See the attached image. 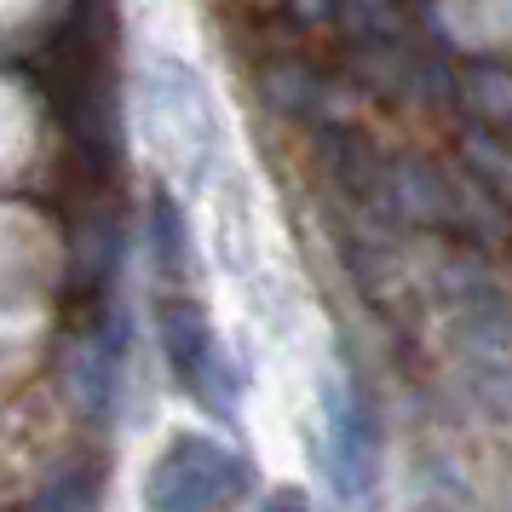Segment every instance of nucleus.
I'll return each mask as SVG.
<instances>
[{
	"label": "nucleus",
	"mask_w": 512,
	"mask_h": 512,
	"mask_svg": "<svg viewBox=\"0 0 512 512\" xmlns=\"http://www.w3.org/2000/svg\"><path fill=\"white\" fill-rule=\"evenodd\" d=\"M167 351H173V369L185 374V380H208L213 369V334L202 323V311H190V305H173L167 311Z\"/></svg>",
	"instance_id": "nucleus-2"
},
{
	"label": "nucleus",
	"mask_w": 512,
	"mask_h": 512,
	"mask_svg": "<svg viewBox=\"0 0 512 512\" xmlns=\"http://www.w3.org/2000/svg\"><path fill=\"white\" fill-rule=\"evenodd\" d=\"M271 512H305V501H300V495H277V501H271Z\"/></svg>",
	"instance_id": "nucleus-3"
},
{
	"label": "nucleus",
	"mask_w": 512,
	"mask_h": 512,
	"mask_svg": "<svg viewBox=\"0 0 512 512\" xmlns=\"http://www.w3.org/2000/svg\"><path fill=\"white\" fill-rule=\"evenodd\" d=\"M242 489V466L208 438H179L156 461L150 478V507L156 512H208Z\"/></svg>",
	"instance_id": "nucleus-1"
}]
</instances>
